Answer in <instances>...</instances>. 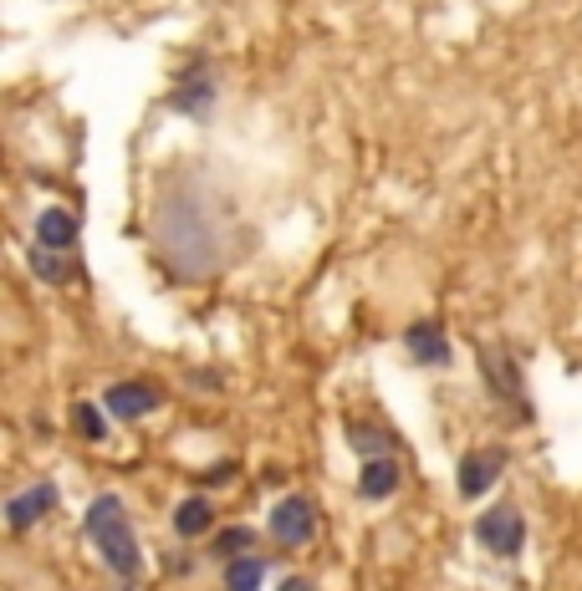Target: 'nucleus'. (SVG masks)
<instances>
[{"instance_id":"obj_1","label":"nucleus","mask_w":582,"mask_h":591,"mask_svg":"<svg viewBox=\"0 0 582 591\" xmlns=\"http://www.w3.org/2000/svg\"><path fill=\"white\" fill-rule=\"evenodd\" d=\"M82 525H88L92 546L103 551V561L113 566V577L134 581L138 566H144V551H138L134 525H128V515H123V500H118V495H98V500L88 505Z\"/></svg>"},{"instance_id":"obj_2","label":"nucleus","mask_w":582,"mask_h":591,"mask_svg":"<svg viewBox=\"0 0 582 591\" xmlns=\"http://www.w3.org/2000/svg\"><path fill=\"white\" fill-rule=\"evenodd\" d=\"M476 541L491 551V556H516L526 541L522 510H516V505H491V510L476 520Z\"/></svg>"},{"instance_id":"obj_3","label":"nucleus","mask_w":582,"mask_h":591,"mask_svg":"<svg viewBox=\"0 0 582 591\" xmlns=\"http://www.w3.org/2000/svg\"><path fill=\"white\" fill-rule=\"evenodd\" d=\"M480 372H486V393L501 403H511L526 418V393H522V368L506 347H480Z\"/></svg>"},{"instance_id":"obj_4","label":"nucleus","mask_w":582,"mask_h":591,"mask_svg":"<svg viewBox=\"0 0 582 591\" xmlns=\"http://www.w3.org/2000/svg\"><path fill=\"white\" fill-rule=\"evenodd\" d=\"M271 535H276L282 546H307V541H317V505L307 500V495L276 500V510H271Z\"/></svg>"},{"instance_id":"obj_5","label":"nucleus","mask_w":582,"mask_h":591,"mask_svg":"<svg viewBox=\"0 0 582 591\" xmlns=\"http://www.w3.org/2000/svg\"><path fill=\"white\" fill-rule=\"evenodd\" d=\"M501 474H506V449H470L460 459V495L465 500H480Z\"/></svg>"},{"instance_id":"obj_6","label":"nucleus","mask_w":582,"mask_h":591,"mask_svg":"<svg viewBox=\"0 0 582 591\" xmlns=\"http://www.w3.org/2000/svg\"><path fill=\"white\" fill-rule=\"evenodd\" d=\"M52 505H57V485L42 479V485H26L11 505H5V520H11V531H31V525L52 510Z\"/></svg>"},{"instance_id":"obj_7","label":"nucleus","mask_w":582,"mask_h":591,"mask_svg":"<svg viewBox=\"0 0 582 591\" xmlns=\"http://www.w3.org/2000/svg\"><path fill=\"white\" fill-rule=\"evenodd\" d=\"M403 347H409V357L424 362V368H445L449 362V337L440 332V322H414L403 332Z\"/></svg>"},{"instance_id":"obj_8","label":"nucleus","mask_w":582,"mask_h":591,"mask_svg":"<svg viewBox=\"0 0 582 591\" xmlns=\"http://www.w3.org/2000/svg\"><path fill=\"white\" fill-rule=\"evenodd\" d=\"M159 408V387L153 383H118L107 387V414L113 418H144Z\"/></svg>"},{"instance_id":"obj_9","label":"nucleus","mask_w":582,"mask_h":591,"mask_svg":"<svg viewBox=\"0 0 582 591\" xmlns=\"http://www.w3.org/2000/svg\"><path fill=\"white\" fill-rule=\"evenodd\" d=\"M36 245H46V251H72L77 245V215L72 209H61V205L42 209V215H36Z\"/></svg>"},{"instance_id":"obj_10","label":"nucleus","mask_w":582,"mask_h":591,"mask_svg":"<svg viewBox=\"0 0 582 591\" xmlns=\"http://www.w3.org/2000/svg\"><path fill=\"white\" fill-rule=\"evenodd\" d=\"M169 107H174V113H205V107H209V72H205V61H190V67L180 72V88H174Z\"/></svg>"},{"instance_id":"obj_11","label":"nucleus","mask_w":582,"mask_h":591,"mask_svg":"<svg viewBox=\"0 0 582 591\" xmlns=\"http://www.w3.org/2000/svg\"><path fill=\"white\" fill-rule=\"evenodd\" d=\"M399 489V464L388 454H368L363 459V474H358V495L363 500H388Z\"/></svg>"},{"instance_id":"obj_12","label":"nucleus","mask_w":582,"mask_h":591,"mask_svg":"<svg viewBox=\"0 0 582 591\" xmlns=\"http://www.w3.org/2000/svg\"><path fill=\"white\" fill-rule=\"evenodd\" d=\"M209 525H215V510H209L205 495L180 500V510H174V531H180V535H205Z\"/></svg>"},{"instance_id":"obj_13","label":"nucleus","mask_w":582,"mask_h":591,"mask_svg":"<svg viewBox=\"0 0 582 591\" xmlns=\"http://www.w3.org/2000/svg\"><path fill=\"white\" fill-rule=\"evenodd\" d=\"M261 577H266V561H255V556H236L230 571H225V591H261Z\"/></svg>"},{"instance_id":"obj_14","label":"nucleus","mask_w":582,"mask_h":591,"mask_svg":"<svg viewBox=\"0 0 582 591\" xmlns=\"http://www.w3.org/2000/svg\"><path fill=\"white\" fill-rule=\"evenodd\" d=\"M72 424H77V433H82L88 443H103L107 439V418H103V408H98V403H77Z\"/></svg>"},{"instance_id":"obj_15","label":"nucleus","mask_w":582,"mask_h":591,"mask_svg":"<svg viewBox=\"0 0 582 591\" xmlns=\"http://www.w3.org/2000/svg\"><path fill=\"white\" fill-rule=\"evenodd\" d=\"M31 266H36V276H42V281H52V286H67L77 276L72 266H61L57 260V251H46V245H36V255H31Z\"/></svg>"},{"instance_id":"obj_16","label":"nucleus","mask_w":582,"mask_h":591,"mask_svg":"<svg viewBox=\"0 0 582 591\" xmlns=\"http://www.w3.org/2000/svg\"><path fill=\"white\" fill-rule=\"evenodd\" d=\"M251 541H255V535L246 531V525H230V531H220V541H215V551L236 561V556H246V551H251Z\"/></svg>"},{"instance_id":"obj_17","label":"nucleus","mask_w":582,"mask_h":591,"mask_svg":"<svg viewBox=\"0 0 582 591\" xmlns=\"http://www.w3.org/2000/svg\"><path fill=\"white\" fill-rule=\"evenodd\" d=\"M276 591H317V587H312V581H307V577H286Z\"/></svg>"}]
</instances>
